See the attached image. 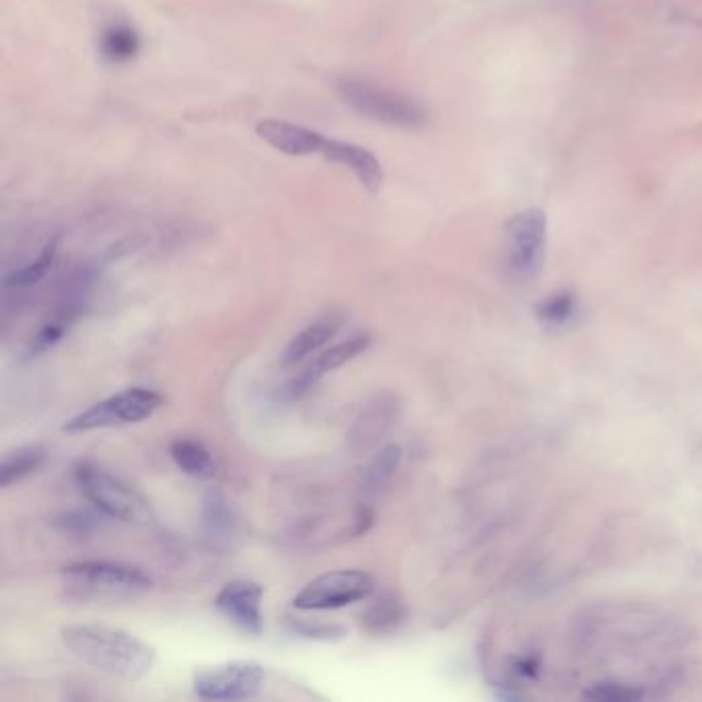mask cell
Wrapping results in <instances>:
<instances>
[{
	"instance_id": "cell-1",
	"label": "cell",
	"mask_w": 702,
	"mask_h": 702,
	"mask_svg": "<svg viewBox=\"0 0 702 702\" xmlns=\"http://www.w3.org/2000/svg\"><path fill=\"white\" fill-rule=\"evenodd\" d=\"M62 643L91 668L122 680H140L151 674L157 653L126 630L103 624H77L62 628Z\"/></svg>"
},
{
	"instance_id": "cell-2",
	"label": "cell",
	"mask_w": 702,
	"mask_h": 702,
	"mask_svg": "<svg viewBox=\"0 0 702 702\" xmlns=\"http://www.w3.org/2000/svg\"><path fill=\"white\" fill-rule=\"evenodd\" d=\"M60 585L79 602H120L151 591L153 579L138 567L87 560L60 569Z\"/></svg>"
},
{
	"instance_id": "cell-3",
	"label": "cell",
	"mask_w": 702,
	"mask_h": 702,
	"mask_svg": "<svg viewBox=\"0 0 702 702\" xmlns=\"http://www.w3.org/2000/svg\"><path fill=\"white\" fill-rule=\"evenodd\" d=\"M548 221L542 208H525L513 215L503 229L501 268L517 287L534 283L546 260Z\"/></svg>"
},
{
	"instance_id": "cell-4",
	"label": "cell",
	"mask_w": 702,
	"mask_h": 702,
	"mask_svg": "<svg viewBox=\"0 0 702 702\" xmlns=\"http://www.w3.org/2000/svg\"><path fill=\"white\" fill-rule=\"evenodd\" d=\"M75 482L85 499L112 519L134 525H151L155 521L151 503L136 488L95 464H79Z\"/></svg>"
},
{
	"instance_id": "cell-5",
	"label": "cell",
	"mask_w": 702,
	"mask_h": 702,
	"mask_svg": "<svg viewBox=\"0 0 702 702\" xmlns=\"http://www.w3.org/2000/svg\"><path fill=\"white\" fill-rule=\"evenodd\" d=\"M336 93L348 108L381 124L416 130L427 122L423 105L400 91L377 87L367 81L342 79L336 83Z\"/></svg>"
},
{
	"instance_id": "cell-6",
	"label": "cell",
	"mask_w": 702,
	"mask_h": 702,
	"mask_svg": "<svg viewBox=\"0 0 702 702\" xmlns=\"http://www.w3.org/2000/svg\"><path fill=\"white\" fill-rule=\"evenodd\" d=\"M165 398L149 388H130L120 394L105 398L75 418H70L62 427L64 433H89L97 429H110L122 425H136L151 418L161 410Z\"/></svg>"
},
{
	"instance_id": "cell-7",
	"label": "cell",
	"mask_w": 702,
	"mask_h": 702,
	"mask_svg": "<svg viewBox=\"0 0 702 702\" xmlns=\"http://www.w3.org/2000/svg\"><path fill=\"white\" fill-rule=\"evenodd\" d=\"M266 670L256 661H227L200 668L192 678L194 694L202 700H250L260 694Z\"/></svg>"
},
{
	"instance_id": "cell-8",
	"label": "cell",
	"mask_w": 702,
	"mask_h": 702,
	"mask_svg": "<svg viewBox=\"0 0 702 702\" xmlns=\"http://www.w3.org/2000/svg\"><path fill=\"white\" fill-rule=\"evenodd\" d=\"M375 591V579L357 569L332 571L309 581L293 600L297 610H338L367 600Z\"/></svg>"
},
{
	"instance_id": "cell-9",
	"label": "cell",
	"mask_w": 702,
	"mask_h": 702,
	"mask_svg": "<svg viewBox=\"0 0 702 702\" xmlns=\"http://www.w3.org/2000/svg\"><path fill=\"white\" fill-rule=\"evenodd\" d=\"M262 598L264 587L256 581H231L227 583L215 600L219 612L237 626L241 633L258 637L264 630V616H262Z\"/></svg>"
},
{
	"instance_id": "cell-10",
	"label": "cell",
	"mask_w": 702,
	"mask_h": 702,
	"mask_svg": "<svg viewBox=\"0 0 702 702\" xmlns=\"http://www.w3.org/2000/svg\"><path fill=\"white\" fill-rule=\"evenodd\" d=\"M371 346V336L369 334H355L346 338L344 342L324 350L320 357H315L289 385V394L293 398H299L303 394H307L315 383H318L322 377H326L328 373L344 367L346 363L355 361L357 357H361L365 350Z\"/></svg>"
},
{
	"instance_id": "cell-11",
	"label": "cell",
	"mask_w": 702,
	"mask_h": 702,
	"mask_svg": "<svg viewBox=\"0 0 702 702\" xmlns=\"http://www.w3.org/2000/svg\"><path fill=\"white\" fill-rule=\"evenodd\" d=\"M256 132L264 143L291 157L322 153L326 143L324 134L283 120H264L256 126Z\"/></svg>"
},
{
	"instance_id": "cell-12",
	"label": "cell",
	"mask_w": 702,
	"mask_h": 702,
	"mask_svg": "<svg viewBox=\"0 0 702 702\" xmlns=\"http://www.w3.org/2000/svg\"><path fill=\"white\" fill-rule=\"evenodd\" d=\"M322 155L332 163L348 167L369 192H377L381 188L383 167L377 161V157L365 147H359L355 143H344V140L336 138H326Z\"/></svg>"
},
{
	"instance_id": "cell-13",
	"label": "cell",
	"mask_w": 702,
	"mask_h": 702,
	"mask_svg": "<svg viewBox=\"0 0 702 702\" xmlns=\"http://www.w3.org/2000/svg\"><path fill=\"white\" fill-rule=\"evenodd\" d=\"M340 326H342V320L336 318V315H328V318H322L315 324H311L289 342L283 355V363L287 367H293L307 361L311 355L320 353V350L336 336Z\"/></svg>"
},
{
	"instance_id": "cell-14",
	"label": "cell",
	"mask_w": 702,
	"mask_h": 702,
	"mask_svg": "<svg viewBox=\"0 0 702 702\" xmlns=\"http://www.w3.org/2000/svg\"><path fill=\"white\" fill-rule=\"evenodd\" d=\"M169 455L182 472L198 478L213 476L215 472V460L213 453L208 451V447L202 441L196 439H175L169 445Z\"/></svg>"
},
{
	"instance_id": "cell-15",
	"label": "cell",
	"mask_w": 702,
	"mask_h": 702,
	"mask_svg": "<svg viewBox=\"0 0 702 702\" xmlns=\"http://www.w3.org/2000/svg\"><path fill=\"white\" fill-rule=\"evenodd\" d=\"M404 622V606L394 593H383L361 614V624L371 635H388Z\"/></svg>"
},
{
	"instance_id": "cell-16",
	"label": "cell",
	"mask_w": 702,
	"mask_h": 702,
	"mask_svg": "<svg viewBox=\"0 0 702 702\" xmlns=\"http://www.w3.org/2000/svg\"><path fill=\"white\" fill-rule=\"evenodd\" d=\"M46 462V451L38 445L31 447H21L13 453H9L0 466V486L9 488L11 484L21 482L23 478L38 472Z\"/></svg>"
},
{
	"instance_id": "cell-17",
	"label": "cell",
	"mask_w": 702,
	"mask_h": 702,
	"mask_svg": "<svg viewBox=\"0 0 702 702\" xmlns=\"http://www.w3.org/2000/svg\"><path fill=\"white\" fill-rule=\"evenodd\" d=\"M140 50L138 33L124 23L110 25L101 35V54L110 62L122 64L132 60Z\"/></svg>"
},
{
	"instance_id": "cell-18",
	"label": "cell",
	"mask_w": 702,
	"mask_h": 702,
	"mask_svg": "<svg viewBox=\"0 0 702 702\" xmlns=\"http://www.w3.org/2000/svg\"><path fill=\"white\" fill-rule=\"evenodd\" d=\"M400 455H402L400 447L396 445H390L383 451H379V455L369 464L363 476V490L367 495H377L379 490H383L390 484V480L394 478L400 466Z\"/></svg>"
},
{
	"instance_id": "cell-19",
	"label": "cell",
	"mask_w": 702,
	"mask_h": 702,
	"mask_svg": "<svg viewBox=\"0 0 702 702\" xmlns=\"http://www.w3.org/2000/svg\"><path fill=\"white\" fill-rule=\"evenodd\" d=\"M56 252H58V239H52L50 243H46L42 254L35 258L31 264L23 266L21 270L11 272L5 280V285L9 289H27V287L38 285L40 280L48 274V270L52 268V264L56 260Z\"/></svg>"
},
{
	"instance_id": "cell-20",
	"label": "cell",
	"mask_w": 702,
	"mask_h": 702,
	"mask_svg": "<svg viewBox=\"0 0 702 702\" xmlns=\"http://www.w3.org/2000/svg\"><path fill=\"white\" fill-rule=\"evenodd\" d=\"M291 633L313 639V641H340L348 635V630L340 624L322 622V620H303V618H289L287 620Z\"/></svg>"
},
{
	"instance_id": "cell-21",
	"label": "cell",
	"mask_w": 702,
	"mask_h": 702,
	"mask_svg": "<svg viewBox=\"0 0 702 702\" xmlns=\"http://www.w3.org/2000/svg\"><path fill=\"white\" fill-rule=\"evenodd\" d=\"M392 416H388V408L385 406H375L371 408L361 420L353 433V441L359 447H369L373 441H377L390 427Z\"/></svg>"
},
{
	"instance_id": "cell-22",
	"label": "cell",
	"mask_w": 702,
	"mask_h": 702,
	"mask_svg": "<svg viewBox=\"0 0 702 702\" xmlns=\"http://www.w3.org/2000/svg\"><path fill=\"white\" fill-rule=\"evenodd\" d=\"M70 322H73V311H70V307L62 313H58L54 320H50L40 332L38 336H35L31 340V346H29V357H38L42 353H46L48 348H52L54 344H58L62 340V336L66 334Z\"/></svg>"
},
{
	"instance_id": "cell-23",
	"label": "cell",
	"mask_w": 702,
	"mask_h": 702,
	"mask_svg": "<svg viewBox=\"0 0 702 702\" xmlns=\"http://www.w3.org/2000/svg\"><path fill=\"white\" fill-rule=\"evenodd\" d=\"M573 313H575V299L573 295H567V293L550 297L540 309L542 320L552 326H565L567 322H571Z\"/></svg>"
},
{
	"instance_id": "cell-24",
	"label": "cell",
	"mask_w": 702,
	"mask_h": 702,
	"mask_svg": "<svg viewBox=\"0 0 702 702\" xmlns=\"http://www.w3.org/2000/svg\"><path fill=\"white\" fill-rule=\"evenodd\" d=\"M95 525V519L87 513H68L62 521V528L77 532V534H87Z\"/></svg>"
}]
</instances>
